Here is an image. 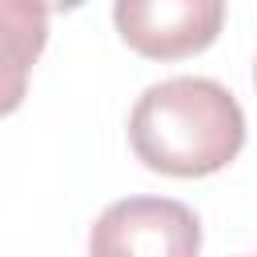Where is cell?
<instances>
[{
    "mask_svg": "<svg viewBox=\"0 0 257 257\" xmlns=\"http://www.w3.org/2000/svg\"><path fill=\"white\" fill-rule=\"evenodd\" d=\"M128 145L153 173L209 177L241 153L245 112L237 96L209 76H169L137 96Z\"/></svg>",
    "mask_w": 257,
    "mask_h": 257,
    "instance_id": "6da1fadb",
    "label": "cell"
},
{
    "mask_svg": "<svg viewBox=\"0 0 257 257\" xmlns=\"http://www.w3.org/2000/svg\"><path fill=\"white\" fill-rule=\"evenodd\" d=\"M201 221L173 197L112 201L88 229V257H197Z\"/></svg>",
    "mask_w": 257,
    "mask_h": 257,
    "instance_id": "7a4b0ae2",
    "label": "cell"
},
{
    "mask_svg": "<svg viewBox=\"0 0 257 257\" xmlns=\"http://www.w3.org/2000/svg\"><path fill=\"white\" fill-rule=\"evenodd\" d=\"M120 40L149 60L205 52L225 24V0H112Z\"/></svg>",
    "mask_w": 257,
    "mask_h": 257,
    "instance_id": "3957f363",
    "label": "cell"
},
{
    "mask_svg": "<svg viewBox=\"0 0 257 257\" xmlns=\"http://www.w3.org/2000/svg\"><path fill=\"white\" fill-rule=\"evenodd\" d=\"M44 44H48V4L0 0V116L24 104L28 76Z\"/></svg>",
    "mask_w": 257,
    "mask_h": 257,
    "instance_id": "277c9868",
    "label": "cell"
},
{
    "mask_svg": "<svg viewBox=\"0 0 257 257\" xmlns=\"http://www.w3.org/2000/svg\"><path fill=\"white\" fill-rule=\"evenodd\" d=\"M48 4V12H72V8H80L84 0H44Z\"/></svg>",
    "mask_w": 257,
    "mask_h": 257,
    "instance_id": "5b68a950",
    "label": "cell"
},
{
    "mask_svg": "<svg viewBox=\"0 0 257 257\" xmlns=\"http://www.w3.org/2000/svg\"><path fill=\"white\" fill-rule=\"evenodd\" d=\"M253 84H257V64H253Z\"/></svg>",
    "mask_w": 257,
    "mask_h": 257,
    "instance_id": "8992f818",
    "label": "cell"
}]
</instances>
